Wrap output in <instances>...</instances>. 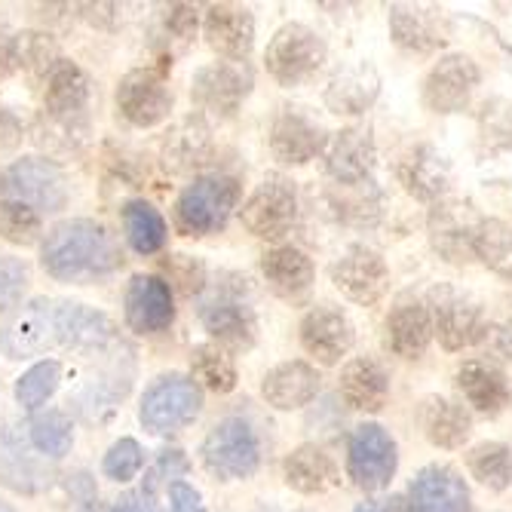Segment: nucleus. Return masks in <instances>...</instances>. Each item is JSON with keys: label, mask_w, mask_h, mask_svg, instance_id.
<instances>
[{"label": "nucleus", "mask_w": 512, "mask_h": 512, "mask_svg": "<svg viewBox=\"0 0 512 512\" xmlns=\"http://www.w3.org/2000/svg\"><path fill=\"white\" fill-rule=\"evenodd\" d=\"M40 264L59 283L86 286L111 276L123 264V252L105 224L92 218H68L43 237Z\"/></svg>", "instance_id": "nucleus-1"}, {"label": "nucleus", "mask_w": 512, "mask_h": 512, "mask_svg": "<svg viewBox=\"0 0 512 512\" xmlns=\"http://www.w3.org/2000/svg\"><path fill=\"white\" fill-rule=\"evenodd\" d=\"M240 203V184L230 175H203L181 191L175 203V224L191 237H209L224 230Z\"/></svg>", "instance_id": "nucleus-2"}, {"label": "nucleus", "mask_w": 512, "mask_h": 512, "mask_svg": "<svg viewBox=\"0 0 512 512\" xmlns=\"http://www.w3.org/2000/svg\"><path fill=\"white\" fill-rule=\"evenodd\" d=\"M203 411V390L188 375H160L142 396L138 421L154 436H172L191 427Z\"/></svg>", "instance_id": "nucleus-3"}, {"label": "nucleus", "mask_w": 512, "mask_h": 512, "mask_svg": "<svg viewBox=\"0 0 512 512\" xmlns=\"http://www.w3.org/2000/svg\"><path fill=\"white\" fill-rule=\"evenodd\" d=\"M203 463L218 479H249L258 470L261 445L243 417H224L203 442Z\"/></svg>", "instance_id": "nucleus-4"}, {"label": "nucleus", "mask_w": 512, "mask_h": 512, "mask_svg": "<svg viewBox=\"0 0 512 512\" xmlns=\"http://www.w3.org/2000/svg\"><path fill=\"white\" fill-rule=\"evenodd\" d=\"M267 71L276 83L298 86L307 83L325 62V43L307 25H283L267 46Z\"/></svg>", "instance_id": "nucleus-5"}, {"label": "nucleus", "mask_w": 512, "mask_h": 512, "mask_svg": "<svg viewBox=\"0 0 512 512\" xmlns=\"http://www.w3.org/2000/svg\"><path fill=\"white\" fill-rule=\"evenodd\" d=\"M240 218L258 240H283L298 218V197L292 181L283 175H267L243 203Z\"/></svg>", "instance_id": "nucleus-6"}, {"label": "nucleus", "mask_w": 512, "mask_h": 512, "mask_svg": "<svg viewBox=\"0 0 512 512\" xmlns=\"http://www.w3.org/2000/svg\"><path fill=\"white\" fill-rule=\"evenodd\" d=\"M7 191L34 212H59L68 203L65 172L43 157H22L7 172Z\"/></svg>", "instance_id": "nucleus-7"}, {"label": "nucleus", "mask_w": 512, "mask_h": 512, "mask_svg": "<svg viewBox=\"0 0 512 512\" xmlns=\"http://www.w3.org/2000/svg\"><path fill=\"white\" fill-rule=\"evenodd\" d=\"M482 215L463 200H439L430 212V240L433 249L451 261L467 264L476 258V237L482 230Z\"/></svg>", "instance_id": "nucleus-8"}, {"label": "nucleus", "mask_w": 512, "mask_h": 512, "mask_svg": "<svg viewBox=\"0 0 512 512\" xmlns=\"http://www.w3.org/2000/svg\"><path fill=\"white\" fill-rule=\"evenodd\" d=\"M433 332L445 350H467L476 347L485 332V310L479 301L460 295L454 289H436L433 295Z\"/></svg>", "instance_id": "nucleus-9"}, {"label": "nucleus", "mask_w": 512, "mask_h": 512, "mask_svg": "<svg viewBox=\"0 0 512 512\" xmlns=\"http://www.w3.org/2000/svg\"><path fill=\"white\" fill-rule=\"evenodd\" d=\"M396 442L390 439V433L378 424H362L356 427L353 439H350V479L362 488V491H381L390 485L393 473H396Z\"/></svg>", "instance_id": "nucleus-10"}, {"label": "nucleus", "mask_w": 512, "mask_h": 512, "mask_svg": "<svg viewBox=\"0 0 512 512\" xmlns=\"http://www.w3.org/2000/svg\"><path fill=\"white\" fill-rule=\"evenodd\" d=\"M117 108L132 126H157L172 111V89L166 86L163 71L135 68L117 86Z\"/></svg>", "instance_id": "nucleus-11"}, {"label": "nucleus", "mask_w": 512, "mask_h": 512, "mask_svg": "<svg viewBox=\"0 0 512 512\" xmlns=\"http://www.w3.org/2000/svg\"><path fill=\"white\" fill-rule=\"evenodd\" d=\"M53 344H56V304L46 298L28 301L0 325V350L10 359L43 353Z\"/></svg>", "instance_id": "nucleus-12"}, {"label": "nucleus", "mask_w": 512, "mask_h": 512, "mask_svg": "<svg viewBox=\"0 0 512 512\" xmlns=\"http://www.w3.org/2000/svg\"><path fill=\"white\" fill-rule=\"evenodd\" d=\"M332 283L356 304L368 307L378 304L390 286V270L387 261L368 246H353L344 252L341 261L332 267Z\"/></svg>", "instance_id": "nucleus-13"}, {"label": "nucleus", "mask_w": 512, "mask_h": 512, "mask_svg": "<svg viewBox=\"0 0 512 512\" xmlns=\"http://www.w3.org/2000/svg\"><path fill=\"white\" fill-rule=\"evenodd\" d=\"M123 310H126V322H129L132 332H138V335L166 332L175 319L172 286L160 276L138 273V276H132V283L126 289Z\"/></svg>", "instance_id": "nucleus-14"}, {"label": "nucleus", "mask_w": 512, "mask_h": 512, "mask_svg": "<svg viewBox=\"0 0 512 512\" xmlns=\"http://www.w3.org/2000/svg\"><path fill=\"white\" fill-rule=\"evenodd\" d=\"M206 332L218 341V347L227 350H249L255 341V316L249 310V304H243V298L221 286L200 310Z\"/></svg>", "instance_id": "nucleus-15"}, {"label": "nucleus", "mask_w": 512, "mask_h": 512, "mask_svg": "<svg viewBox=\"0 0 512 512\" xmlns=\"http://www.w3.org/2000/svg\"><path fill=\"white\" fill-rule=\"evenodd\" d=\"M479 68L470 56H445L430 71L424 83V102L436 114H454L463 111L470 102L473 89L479 86Z\"/></svg>", "instance_id": "nucleus-16"}, {"label": "nucleus", "mask_w": 512, "mask_h": 512, "mask_svg": "<svg viewBox=\"0 0 512 512\" xmlns=\"http://www.w3.org/2000/svg\"><path fill=\"white\" fill-rule=\"evenodd\" d=\"M371 166H375V142H371L368 126H347L335 132L325 145V169L341 188L365 184Z\"/></svg>", "instance_id": "nucleus-17"}, {"label": "nucleus", "mask_w": 512, "mask_h": 512, "mask_svg": "<svg viewBox=\"0 0 512 512\" xmlns=\"http://www.w3.org/2000/svg\"><path fill=\"white\" fill-rule=\"evenodd\" d=\"M31 448V439H19L13 427L0 430V482L19 494H37L53 482V470L46 467V460L31 454Z\"/></svg>", "instance_id": "nucleus-18"}, {"label": "nucleus", "mask_w": 512, "mask_h": 512, "mask_svg": "<svg viewBox=\"0 0 512 512\" xmlns=\"http://www.w3.org/2000/svg\"><path fill=\"white\" fill-rule=\"evenodd\" d=\"M249 89L252 74L243 62H215L194 77V99L215 114H234Z\"/></svg>", "instance_id": "nucleus-19"}, {"label": "nucleus", "mask_w": 512, "mask_h": 512, "mask_svg": "<svg viewBox=\"0 0 512 512\" xmlns=\"http://www.w3.org/2000/svg\"><path fill=\"white\" fill-rule=\"evenodd\" d=\"M203 31H206V43L227 62L249 59L255 46V19L246 7H234V4L209 7Z\"/></svg>", "instance_id": "nucleus-20"}, {"label": "nucleus", "mask_w": 512, "mask_h": 512, "mask_svg": "<svg viewBox=\"0 0 512 512\" xmlns=\"http://www.w3.org/2000/svg\"><path fill=\"white\" fill-rule=\"evenodd\" d=\"M353 341V322L335 307H316L301 322V344L322 365H335L341 356H347Z\"/></svg>", "instance_id": "nucleus-21"}, {"label": "nucleus", "mask_w": 512, "mask_h": 512, "mask_svg": "<svg viewBox=\"0 0 512 512\" xmlns=\"http://www.w3.org/2000/svg\"><path fill=\"white\" fill-rule=\"evenodd\" d=\"M411 512H470V488L451 467H427L408 488Z\"/></svg>", "instance_id": "nucleus-22"}, {"label": "nucleus", "mask_w": 512, "mask_h": 512, "mask_svg": "<svg viewBox=\"0 0 512 512\" xmlns=\"http://www.w3.org/2000/svg\"><path fill=\"white\" fill-rule=\"evenodd\" d=\"M325 132L301 111L283 108L270 126V151L279 163H307L325 151Z\"/></svg>", "instance_id": "nucleus-23"}, {"label": "nucleus", "mask_w": 512, "mask_h": 512, "mask_svg": "<svg viewBox=\"0 0 512 512\" xmlns=\"http://www.w3.org/2000/svg\"><path fill=\"white\" fill-rule=\"evenodd\" d=\"M457 390L476 411L494 417L509 405V381L488 359H470L457 368Z\"/></svg>", "instance_id": "nucleus-24"}, {"label": "nucleus", "mask_w": 512, "mask_h": 512, "mask_svg": "<svg viewBox=\"0 0 512 512\" xmlns=\"http://www.w3.org/2000/svg\"><path fill=\"white\" fill-rule=\"evenodd\" d=\"M396 172H399V181L405 184V191L424 203L442 200V194L448 191V181H451L448 163L430 145H417V148L405 151Z\"/></svg>", "instance_id": "nucleus-25"}, {"label": "nucleus", "mask_w": 512, "mask_h": 512, "mask_svg": "<svg viewBox=\"0 0 512 512\" xmlns=\"http://www.w3.org/2000/svg\"><path fill=\"white\" fill-rule=\"evenodd\" d=\"M390 31L393 40L408 53H433L448 37L445 19L430 7H393Z\"/></svg>", "instance_id": "nucleus-26"}, {"label": "nucleus", "mask_w": 512, "mask_h": 512, "mask_svg": "<svg viewBox=\"0 0 512 512\" xmlns=\"http://www.w3.org/2000/svg\"><path fill=\"white\" fill-rule=\"evenodd\" d=\"M261 393L273 408L292 411V408L307 405L319 393V375H316L313 365H307L301 359L283 362V365H276L273 371H267Z\"/></svg>", "instance_id": "nucleus-27"}, {"label": "nucleus", "mask_w": 512, "mask_h": 512, "mask_svg": "<svg viewBox=\"0 0 512 512\" xmlns=\"http://www.w3.org/2000/svg\"><path fill=\"white\" fill-rule=\"evenodd\" d=\"M341 396L356 411H381L390 396V378L378 359L359 356L341 375Z\"/></svg>", "instance_id": "nucleus-28"}, {"label": "nucleus", "mask_w": 512, "mask_h": 512, "mask_svg": "<svg viewBox=\"0 0 512 512\" xmlns=\"http://www.w3.org/2000/svg\"><path fill=\"white\" fill-rule=\"evenodd\" d=\"M417 417H421L424 436L439 448H460L473 433V414L442 396H427Z\"/></svg>", "instance_id": "nucleus-29"}, {"label": "nucleus", "mask_w": 512, "mask_h": 512, "mask_svg": "<svg viewBox=\"0 0 512 512\" xmlns=\"http://www.w3.org/2000/svg\"><path fill=\"white\" fill-rule=\"evenodd\" d=\"M430 338H433V313L424 304L405 301L387 316V344L393 353L414 359L427 350Z\"/></svg>", "instance_id": "nucleus-30"}, {"label": "nucleus", "mask_w": 512, "mask_h": 512, "mask_svg": "<svg viewBox=\"0 0 512 512\" xmlns=\"http://www.w3.org/2000/svg\"><path fill=\"white\" fill-rule=\"evenodd\" d=\"M46 86H43V105L53 117H65L71 120L74 114H80L86 108V96H89V83L83 77V71L68 62L59 59L50 71L43 74Z\"/></svg>", "instance_id": "nucleus-31"}, {"label": "nucleus", "mask_w": 512, "mask_h": 512, "mask_svg": "<svg viewBox=\"0 0 512 512\" xmlns=\"http://www.w3.org/2000/svg\"><path fill=\"white\" fill-rule=\"evenodd\" d=\"M261 270L267 276V283L276 295L283 298H298L310 289L313 283V261L292 246H279L264 255Z\"/></svg>", "instance_id": "nucleus-32"}, {"label": "nucleus", "mask_w": 512, "mask_h": 512, "mask_svg": "<svg viewBox=\"0 0 512 512\" xmlns=\"http://www.w3.org/2000/svg\"><path fill=\"white\" fill-rule=\"evenodd\" d=\"M286 482L301 494H322L338 485V467L322 448L301 445L286 457Z\"/></svg>", "instance_id": "nucleus-33"}, {"label": "nucleus", "mask_w": 512, "mask_h": 512, "mask_svg": "<svg viewBox=\"0 0 512 512\" xmlns=\"http://www.w3.org/2000/svg\"><path fill=\"white\" fill-rule=\"evenodd\" d=\"M378 96V74L368 65L350 68L344 74H338L325 92V102L335 114H362Z\"/></svg>", "instance_id": "nucleus-34"}, {"label": "nucleus", "mask_w": 512, "mask_h": 512, "mask_svg": "<svg viewBox=\"0 0 512 512\" xmlns=\"http://www.w3.org/2000/svg\"><path fill=\"white\" fill-rule=\"evenodd\" d=\"M126 240L138 255H154L166 246V221L148 200H129L123 206Z\"/></svg>", "instance_id": "nucleus-35"}, {"label": "nucleus", "mask_w": 512, "mask_h": 512, "mask_svg": "<svg viewBox=\"0 0 512 512\" xmlns=\"http://www.w3.org/2000/svg\"><path fill=\"white\" fill-rule=\"evenodd\" d=\"M28 439H31L34 451H40L43 457H50V460L65 457L74 445L71 417L59 408H46V411L34 414L28 424Z\"/></svg>", "instance_id": "nucleus-36"}, {"label": "nucleus", "mask_w": 512, "mask_h": 512, "mask_svg": "<svg viewBox=\"0 0 512 512\" xmlns=\"http://www.w3.org/2000/svg\"><path fill=\"white\" fill-rule=\"evenodd\" d=\"M467 467L491 491H506L512 485V451L500 442H482L467 454Z\"/></svg>", "instance_id": "nucleus-37"}, {"label": "nucleus", "mask_w": 512, "mask_h": 512, "mask_svg": "<svg viewBox=\"0 0 512 512\" xmlns=\"http://www.w3.org/2000/svg\"><path fill=\"white\" fill-rule=\"evenodd\" d=\"M62 384V362L59 359H40L34 362L25 375L16 381V402L28 411H37L40 405H46Z\"/></svg>", "instance_id": "nucleus-38"}, {"label": "nucleus", "mask_w": 512, "mask_h": 512, "mask_svg": "<svg viewBox=\"0 0 512 512\" xmlns=\"http://www.w3.org/2000/svg\"><path fill=\"white\" fill-rule=\"evenodd\" d=\"M191 368L194 378L203 381L212 393H230L237 387V368L218 344H200L191 353Z\"/></svg>", "instance_id": "nucleus-39"}, {"label": "nucleus", "mask_w": 512, "mask_h": 512, "mask_svg": "<svg viewBox=\"0 0 512 512\" xmlns=\"http://www.w3.org/2000/svg\"><path fill=\"white\" fill-rule=\"evenodd\" d=\"M476 258L500 276H512V224L485 218L476 237Z\"/></svg>", "instance_id": "nucleus-40"}, {"label": "nucleus", "mask_w": 512, "mask_h": 512, "mask_svg": "<svg viewBox=\"0 0 512 512\" xmlns=\"http://www.w3.org/2000/svg\"><path fill=\"white\" fill-rule=\"evenodd\" d=\"M209 151V129L203 126V120H184L169 138H166V163H172L175 169H188L194 163H203Z\"/></svg>", "instance_id": "nucleus-41"}, {"label": "nucleus", "mask_w": 512, "mask_h": 512, "mask_svg": "<svg viewBox=\"0 0 512 512\" xmlns=\"http://www.w3.org/2000/svg\"><path fill=\"white\" fill-rule=\"evenodd\" d=\"M40 237H43L40 212L16 200L0 203V240H7L13 246H34Z\"/></svg>", "instance_id": "nucleus-42"}, {"label": "nucleus", "mask_w": 512, "mask_h": 512, "mask_svg": "<svg viewBox=\"0 0 512 512\" xmlns=\"http://www.w3.org/2000/svg\"><path fill=\"white\" fill-rule=\"evenodd\" d=\"M142 467H145V454H142V445H138L135 439H117L108 448L105 460H102L105 476L114 479V482L135 479L138 473H142Z\"/></svg>", "instance_id": "nucleus-43"}, {"label": "nucleus", "mask_w": 512, "mask_h": 512, "mask_svg": "<svg viewBox=\"0 0 512 512\" xmlns=\"http://www.w3.org/2000/svg\"><path fill=\"white\" fill-rule=\"evenodd\" d=\"M169 276L178 283V289L184 292V295H197L200 289H203V283H206V273H203V264L200 261H194V258H188V255H175V258H169Z\"/></svg>", "instance_id": "nucleus-44"}, {"label": "nucleus", "mask_w": 512, "mask_h": 512, "mask_svg": "<svg viewBox=\"0 0 512 512\" xmlns=\"http://www.w3.org/2000/svg\"><path fill=\"white\" fill-rule=\"evenodd\" d=\"M111 512H160L157 500H154V488H135V491H126L114 500V509Z\"/></svg>", "instance_id": "nucleus-45"}, {"label": "nucleus", "mask_w": 512, "mask_h": 512, "mask_svg": "<svg viewBox=\"0 0 512 512\" xmlns=\"http://www.w3.org/2000/svg\"><path fill=\"white\" fill-rule=\"evenodd\" d=\"M169 503H172V512H206L200 491L191 488L188 482L169 485Z\"/></svg>", "instance_id": "nucleus-46"}, {"label": "nucleus", "mask_w": 512, "mask_h": 512, "mask_svg": "<svg viewBox=\"0 0 512 512\" xmlns=\"http://www.w3.org/2000/svg\"><path fill=\"white\" fill-rule=\"evenodd\" d=\"M22 65V46H19V34H7L0 28V77L13 74Z\"/></svg>", "instance_id": "nucleus-47"}, {"label": "nucleus", "mask_w": 512, "mask_h": 512, "mask_svg": "<svg viewBox=\"0 0 512 512\" xmlns=\"http://www.w3.org/2000/svg\"><path fill=\"white\" fill-rule=\"evenodd\" d=\"M157 473L163 479H172V485L188 473V457H184L181 448H166L160 451V460H157Z\"/></svg>", "instance_id": "nucleus-48"}, {"label": "nucleus", "mask_w": 512, "mask_h": 512, "mask_svg": "<svg viewBox=\"0 0 512 512\" xmlns=\"http://www.w3.org/2000/svg\"><path fill=\"white\" fill-rule=\"evenodd\" d=\"M22 120L10 111V108H0V148L13 151L22 145Z\"/></svg>", "instance_id": "nucleus-49"}, {"label": "nucleus", "mask_w": 512, "mask_h": 512, "mask_svg": "<svg viewBox=\"0 0 512 512\" xmlns=\"http://www.w3.org/2000/svg\"><path fill=\"white\" fill-rule=\"evenodd\" d=\"M375 512H411V503L405 497L393 494V497L381 500V506H375Z\"/></svg>", "instance_id": "nucleus-50"}, {"label": "nucleus", "mask_w": 512, "mask_h": 512, "mask_svg": "<svg viewBox=\"0 0 512 512\" xmlns=\"http://www.w3.org/2000/svg\"><path fill=\"white\" fill-rule=\"evenodd\" d=\"M497 347H500V353L503 356H509L512 359V319L503 325V329L497 332Z\"/></svg>", "instance_id": "nucleus-51"}, {"label": "nucleus", "mask_w": 512, "mask_h": 512, "mask_svg": "<svg viewBox=\"0 0 512 512\" xmlns=\"http://www.w3.org/2000/svg\"><path fill=\"white\" fill-rule=\"evenodd\" d=\"M4 191H7V175L0 172V194H4Z\"/></svg>", "instance_id": "nucleus-52"}, {"label": "nucleus", "mask_w": 512, "mask_h": 512, "mask_svg": "<svg viewBox=\"0 0 512 512\" xmlns=\"http://www.w3.org/2000/svg\"><path fill=\"white\" fill-rule=\"evenodd\" d=\"M0 512H16V509H13L10 503H4V500H0Z\"/></svg>", "instance_id": "nucleus-53"}, {"label": "nucleus", "mask_w": 512, "mask_h": 512, "mask_svg": "<svg viewBox=\"0 0 512 512\" xmlns=\"http://www.w3.org/2000/svg\"><path fill=\"white\" fill-rule=\"evenodd\" d=\"M356 512H375V506H368V503H362V506H359Z\"/></svg>", "instance_id": "nucleus-54"}, {"label": "nucleus", "mask_w": 512, "mask_h": 512, "mask_svg": "<svg viewBox=\"0 0 512 512\" xmlns=\"http://www.w3.org/2000/svg\"><path fill=\"white\" fill-rule=\"evenodd\" d=\"M80 512H102L99 506H86V509H80Z\"/></svg>", "instance_id": "nucleus-55"}]
</instances>
